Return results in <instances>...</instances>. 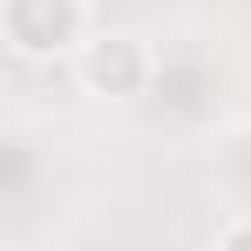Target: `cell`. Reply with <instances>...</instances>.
<instances>
[{
	"mask_svg": "<svg viewBox=\"0 0 251 251\" xmlns=\"http://www.w3.org/2000/svg\"><path fill=\"white\" fill-rule=\"evenodd\" d=\"M150 82V54L143 41H129V34H102V41H82V88L88 95H143Z\"/></svg>",
	"mask_w": 251,
	"mask_h": 251,
	"instance_id": "cell-2",
	"label": "cell"
},
{
	"mask_svg": "<svg viewBox=\"0 0 251 251\" xmlns=\"http://www.w3.org/2000/svg\"><path fill=\"white\" fill-rule=\"evenodd\" d=\"M217 251H251V224H231V231L217 238Z\"/></svg>",
	"mask_w": 251,
	"mask_h": 251,
	"instance_id": "cell-3",
	"label": "cell"
},
{
	"mask_svg": "<svg viewBox=\"0 0 251 251\" xmlns=\"http://www.w3.org/2000/svg\"><path fill=\"white\" fill-rule=\"evenodd\" d=\"M82 0H0V27L14 54H61L82 41Z\"/></svg>",
	"mask_w": 251,
	"mask_h": 251,
	"instance_id": "cell-1",
	"label": "cell"
}]
</instances>
